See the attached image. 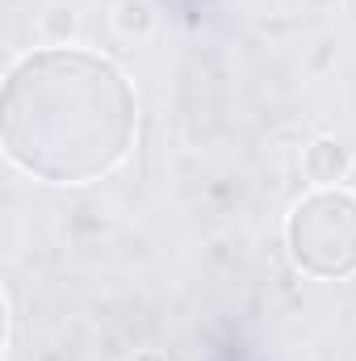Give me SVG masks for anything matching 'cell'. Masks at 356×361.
Segmentation results:
<instances>
[{"label": "cell", "instance_id": "obj_1", "mask_svg": "<svg viewBox=\"0 0 356 361\" xmlns=\"http://www.w3.org/2000/svg\"><path fill=\"white\" fill-rule=\"evenodd\" d=\"M4 156L46 185H92L126 164L139 97L126 72L80 47H42L4 76Z\"/></svg>", "mask_w": 356, "mask_h": 361}, {"label": "cell", "instance_id": "obj_2", "mask_svg": "<svg viewBox=\"0 0 356 361\" xmlns=\"http://www.w3.org/2000/svg\"><path fill=\"white\" fill-rule=\"evenodd\" d=\"M285 252L306 277H356V193L344 185L302 193L285 214Z\"/></svg>", "mask_w": 356, "mask_h": 361}, {"label": "cell", "instance_id": "obj_3", "mask_svg": "<svg viewBox=\"0 0 356 361\" xmlns=\"http://www.w3.org/2000/svg\"><path fill=\"white\" fill-rule=\"evenodd\" d=\"M302 169H306V177L314 180V189L340 185V180H348V173H352V147H348L344 139L323 135V139H314V143L306 147Z\"/></svg>", "mask_w": 356, "mask_h": 361}, {"label": "cell", "instance_id": "obj_4", "mask_svg": "<svg viewBox=\"0 0 356 361\" xmlns=\"http://www.w3.org/2000/svg\"><path fill=\"white\" fill-rule=\"evenodd\" d=\"M38 30H42L46 47H72V38H76V13H72V8H63V4H55V8H46V13H42Z\"/></svg>", "mask_w": 356, "mask_h": 361}, {"label": "cell", "instance_id": "obj_5", "mask_svg": "<svg viewBox=\"0 0 356 361\" xmlns=\"http://www.w3.org/2000/svg\"><path fill=\"white\" fill-rule=\"evenodd\" d=\"M117 30H122L126 38H147V34L155 30V8H151L147 0H126V4L117 8Z\"/></svg>", "mask_w": 356, "mask_h": 361}, {"label": "cell", "instance_id": "obj_6", "mask_svg": "<svg viewBox=\"0 0 356 361\" xmlns=\"http://www.w3.org/2000/svg\"><path fill=\"white\" fill-rule=\"evenodd\" d=\"M13 345V302H8V290H4V353Z\"/></svg>", "mask_w": 356, "mask_h": 361}, {"label": "cell", "instance_id": "obj_7", "mask_svg": "<svg viewBox=\"0 0 356 361\" xmlns=\"http://www.w3.org/2000/svg\"><path fill=\"white\" fill-rule=\"evenodd\" d=\"M139 361H168L164 353H155V349H147V353H139Z\"/></svg>", "mask_w": 356, "mask_h": 361}]
</instances>
